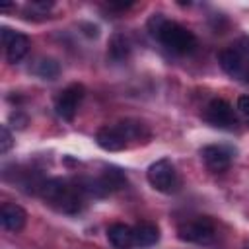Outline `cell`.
I'll use <instances>...</instances> for the list:
<instances>
[{"mask_svg":"<svg viewBox=\"0 0 249 249\" xmlns=\"http://www.w3.org/2000/svg\"><path fill=\"white\" fill-rule=\"evenodd\" d=\"M148 31L150 35L160 41L165 49H169L171 53L177 54H189L196 49V37L191 29H187L185 25L167 19L163 14H152L148 19Z\"/></svg>","mask_w":249,"mask_h":249,"instance_id":"cell-1","label":"cell"},{"mask_svg":"<svg viewBox=\"0 0 249 249\" xmlns=\"http://www.w3.org/2000/svg\"><path fill=\"white\" fill-rule=\"evenodd\" d=\"M47 204L53 208L64 212V214H76L84 206V187L80 183H70L66 179H47L39 193Z\"/></svg>","mask_w":249,"mask_h":249,"instance_id":"cell-2","label":"cell"},{"mask_svg":"<svg viewBox=\"0 0 249 249\" xmlns=\"http://www.w3.org/2000/svg\"><path fill=\"white\" fill-rule=\"evenodd\" d=\"M218 62L228 76L243 80L245 70L249 66V39H239L231 47L220 51Z\"/></svg>","mask_w":249,"mask_h":249,"instance_id":"cell-3","label":"cell"},{"mask_svg":"<svg viewBox=\"0 0 249 249\" xmlns=\"http://www.w3.org/2000/svg\"><path fill=\"white\" fill-rule=\"evenodd\" d=\"M146 177H148V183L156 191L165 193V195H171V193H175L181 187V179H179V175L175 171V165L169 160H158V161H154L148 167Z\"/></svg>","mask_w":249,"mask_h":249,"instance_id":"cell-4","label":"cell"},{"mask_svg":"<svg viewBox=\"0 0 249 249\" xmlns=\"http://www.w3.org/2000/svg\"><path fill=\"white\" fill-rule=\"evenodd\" d=\"M214 222L206 216H196L193 220H187L183 222L179 228H177V235L181 241H187V243H208L214 239Z\"/></svg>","mask_w":249,"mask_h":249,"instance_id":"cell-5","label":"cell"},{"mask_svg":"<svg viewBox=\"0 0 249 249\" xmlns=\"http://www.w3.org/2000/svg\"><path fill=\"white\" fill-rule=\"evenodd\" d=\"M84 86L82 84H70L66 86L54 99V109H56V115L64 121H72L76 117V111H78V105L80 101L84 99Z\"/></svg>","mask_w":249,"mask_h":249,"instance_id":"cell-6","label":"cell"},{"mask_svg":"<svg viewBox=\"0 0 249 249\" xmlns=\"http://www.w3.org/2000/svg\"><path fill=\"white\" fill-rule=\"evenodd\" d=\"M204 119L212 124V126H218V128H233L237 124V117H235V111L233 107L226 101V99H212L208 105H206V111H204Z\"/></svg>","mask_w":249,"mask_h":249,"instance_id":"cell-7","label":"cell"},{"mask_svg":"<svg viewBox=\"0 0 249 249\" xmlns=\"http://www.w3.org/2000/svg\"><path fill=\"white\" fill-rule=\"evenodd\" d=\"M95 142L99 148H103L107 152H121L130 144L121 123L111 124V126H101L95 134Z\"/></svg>","mask_w":249,"mask_h":249,"instance_id":"cell-8","label":"cell"},{"mask_svg":"<svg viewBox=\"0 0 249 249\" xmlns=\"http://www.w3.org/2000/svg\"><path fill=\"white\" fill-rule=\"evenodd\" d=\"M2 45L6 49L8 62H19L29 51V39L23 33L12 31L10 27H2Z\"/></svg>","mask_w":249,"mask_h":249,"instance_id":"cell-9","label":"cell"},{"mask_svg":"<svg viewBox=\"0 0 249 249\" xmlns=\"http://www.w3.org/2000/svg\"><path fill=\"white\" fill-rule=\"evenodd\" d=\"M200 158L204 161V165L214 171V173H220V171H226L231 163V152L224 146H216V144H210V146H204L200 150Z\"/></svg>","mask_w":249,"mask_h":249,"instance_id":"cell-10","label":"cell"},{"mask_svg":"<svg viewBox=\"0 0 249 249\" xmlns=\"http://www.w3.org/2000/svg\"><path fill=\"white\" fill-rule=\"evenodd\" d=\"M25 222H27V212L21 206H18L14 202H4L2 204L0 224H2L4 230H8V231H19V230H23Z\"/></svg>","mask_w":249,"mask_h":249,"instance_id":"cell-11","label":"cell"},{"mask_svg":"<svg viewBox=\"0 0 249 249\" xmlns=\"http://www.w3.org/2000/svg\"><path fill=\"white\" fill-rule=\"evenodd\" d=\"M107 239L115 249H130L134 245V230L126 224H111L107 228Z\"/></svg>","mask_w":249,"mask_h":249,"instance_id":"cell-12","label":"cell"},{"mask_svg":"<svg viewBox=\"0 0 249 249\" xmlns=\"http://www.w3.org/2000/svg\"><path fill=\"white\" fill-rule=\"evenodd\" d=\"M132 230L136 247H152L160 241V228L154 222H138Z\"/></svg>","mask_w":249,"mask_h":249,"instance_id":"cell-13","label":"cell"},{"mask_svg":"<svg viewBox=\"0 0 249 249\" xmlns=\"http://www.w3.org/2000/svg\"><path fill=\"white\" fill-rule=\"evenodd\" d=\"M130 54V41L121 35V33H115L111 39H109V45H107V56L115 62H121V60H126Z\"/></svg>","mask_w":249,"mask_h":249,"instance_id":"cell-14","label":"cell"},{"mask_svg":"<svg viewBox=\"0 0 249 249\" xmlns=\"http://www.w3.org/2000/svg\"><path fill=\"white\" fill-rule=\"evenodd\" d=\"M33 74H37L43 80H54L60 74V66L54 58H39L33 66Z\"/></svg>","mask_w":249,"mask_h":249,"instance_id":"cell-15","label":"cell"},{"mask_svg":"<svg viewBox=\"0 0 249 249\" xmlns=\"http://www.w3.org/2000/svg\"><path fill=\"white\" fill-rule=\"evenodd\" d=\"M53 8V2L47 0H33L29 4H25V14L29 18V14H33V18H43L49 14V10Z\"/></svg>","mask_w":249,"mask_h":249,"instance_id":"cell-16","label":"cell"},{"mask_svg":"<svg viewBox=\"0 0 249 249\" xmlns=\"http://www.w3.org/2000/svg\"><path fill=\"white\" fill-rule=\"evenodd\" d=\"M12 144H14L12 132L8 130L6 124H2V128H0V152H2V154H8L10 148H12Z\"/></svg>","mask_w":249,"mask_h":249,"instance_id":"cell-17","label":"cell"},{"mask_svg":"<svg viewBox=\"0 0 249 249\" xmlns=\"http://www.w3.org/2000/svg\"><path fill=\"white\" fill-rule=\"evenodd\" d=\"M237 111L245 121H249V95H241L237 99Z\"/></svg>","mask_w":249,"mask_h":249,"instance_id":"cell-18","label":"cell"},{"mask_svg":"<svg viewBox=\"0 0 249 249\" xmlns=\"http://www.w3.org/2000/svg\"><path fill=\"white\" fill-rule=\"evenodd\" d=\"M82 29H88V31H86V35H88V37H97V35H99L97 25H91V23H82Z\"/></svg>","mask_w":249,"mask_h":249,"instance_id":"cell-19","label":"cell"},{"mask_svg":"<svg viewBox=\"0 0 249 249\" xmlns=\"http://www.w3.org/2000/svg\"><path fill=\"white\" fill-rule=\"evenodd\" d=\"M130 6H132L130 2H109V8H111V10H119V12H121V10H126V8H130Z\"/></svg>","mask_w":249,"mask_h":249,"instance_id":"cell-20","label":"cell"},{"mask_svg":"<svg viewBox=\"0 0 249 249\" xmlns=\"http://www.w3.org/2000/svg\"><path fill=\"white\" fill-rule=\"evenodd\" d=\"M243 82H245V84H249V66H247V70H245V76H243Z\"/></svg>","mask_w":249,"mask_h":249,"instance_id":"cell-21","label":"cell"},{"mask_svg":"<svg viewBox=\"0 0 249 249\" xmlns=\"http://www.w3.org/2000/svg\"><path fill=\"white\" fill-rule=\"evenodd\" d=\"M243 249H249V243H245V245H243Z\"/></svg>","mask_w":249,"mask_h":249,"instance_id":"cell-22","label":"cell"}]
</instances>
